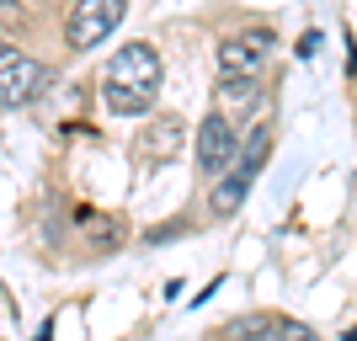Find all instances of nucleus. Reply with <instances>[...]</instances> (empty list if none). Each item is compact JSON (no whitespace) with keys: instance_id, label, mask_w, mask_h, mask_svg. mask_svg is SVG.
I'll list each match as a JSON object with an SVG mask.
<instances>
[{"instance_id":"nucleus-4","label":"nucleus","mask_w":357,"mask_h":341,"mask_svg":"<svg viewBox=\"0 0 357 341\" xmlns=\"http://www.w3.org/2000/svg\"><path fill=\"white\" fill-rule=\"evenodd\" d=\"M272 54V32L256 27V32H235L219 43V80H256L261 64Z\"/></svg>"},{"instance_id":"nucleus-2","label":"nucleus","mask_w":357,"mask_h":341,"mask_svg":"<svg viewBox=\"0 0 357 341\" xmlns=\"http://www.w3.org/2000/svg\"><path fill=\"white\" fill-rule=\"evenodd\" d=\"M123 11H128V0H75V6H70V22H64V43H70L75 54L107 43L112 27L123 22Z\"/></svg>"},{"instance_id":"nucleus-5","label":"nucleus","mask_w":357,"mask_h":341,"mask_svg":"<svg viewBox=\"0 0 357 341\" xmlns=\"http://www.w3.org/2000/svg\"><path fill=\"white\" fill-rule=\"evenodd\" d=\"M240 160V139H235V123L224 118V112H213V118H203V128H197V165H203V176L219 181L229 165Z\"/></svg>"},{"instance_id":"nucleus-7","label":"nucleus","mask_w":357,"mask_h":341,"mask_svg":"<svg viewBox=\"0 0 357 341\" xmlns=\"http://www.w3.org/2000/svg\"><path fill=\"white\" fill-rule=\"evenodd\" d=\"M80 235H86L96 251H107V245H118V240H123V224L102 219V213H80Z\"/></svg>"},{"instance_id":"nucleus-6","label":"nucleus","mask_w":357,"mask_h":341,"mask_svg":"<svg viewBox=\"0 0 357 341\" xmlns=\"http://www.w3.org/2000/svg\"><path fill=\"white\" fill-rule=\"evenodd\" d=\"M256 171H261V149H245V155H240V160L229 165L219 181H213V197H208V203H213V213H219V219H229V213H235V208L251 197Z\"/></svg>"},{"instance_id":"nucleus-10","label":"nucleus","mask_w":357,"mask_h":341,"mask_svg":"<svg viewBox=\"0 0 357 341\" xmlns=\"http://www.w3.org/2000/svg\"><path fill=\"white\" fill-rule=\"evenodd\" d=\"M278 341H320V336H314L310 326H288V331H283V336H278Z\"/></svg>"},{"instance_id":"nucleus-11","label":"nucleus","mask_w":357,"mask_h":341,"mask_svg":"<svg viewBox=\"0 0 357 341\" xmlns=\"http://www.w3.org/2000/svg\"><path fill=\"white\" fill-rule=\"evenodd\" d=\"M38 341H54V320H43V326H38Z\"/></svg>"},{"instance_id":"nucleus-9","label":"nucleus","mask_w":357,"mask_h":341,"mask_svg":"<svg viewBox=\"0 0 357 341\" xmlns=\"http://www.w3.org/2000/svg\"><path fill=\"white\" fill-rule=\"evenodd\" d=\"M219 96H224L229 112H251V107H256V80H224Z\"/></svg>"},{"instance_id":"nucleus-3","label":"nucleus","mask_w":357,"mask_h":341,"mask_svg":"<svg viewBox=\"0 0 357 341\" xmlns=\"http://www.w3.org/2000/svg\"><path fill=\"white\" fill-rule=\"evenodd\" d=\"M48 91V64L0 43V107H27Z\"/></svg>"},{"instance_id":"nucleus-8","label":"nucleus","mask_w":357,"mask_h":341,"mask_svg":"<svg viewBox=\"0 0 357 341\" xmlns=\"http://www.w3.org/2000/svg\"><path fill=\"white\" fill-rule=\"evenodd\" d=\"M176 149H181V123H176V118L155 123V128L144 134V155H165V160H171Z\"/></svg>"},{"instance_id":"nucleus-1","label":"nucleus","mask_w":357,"mask_h":341,"mask_svg":"<svg viewBox=\"0 0 357 341\" xmlns=\"http://www.w3.org/2000/svg\"><path fill=\"white\" fill-rule=\"evenodd\" d=\"M160 96V54L149 43H123L112 64L102 70V102L118 118H139Z\"/></svg>"}]
</instances>
